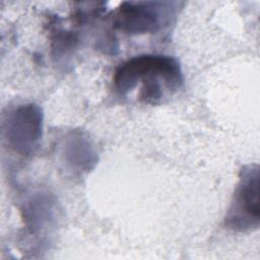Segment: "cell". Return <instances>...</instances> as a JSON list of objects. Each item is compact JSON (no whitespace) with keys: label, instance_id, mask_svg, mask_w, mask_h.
Instances as JSON below:
<instances>
[{"label":"cell","instance_id":"4","mask_svg":"<svg viewBox=\"0 0 260 260\" xmlns=\"http://www.w3.org/2000/svg\"><path fill=\"white\" fill-rule=\"evenodd\" d=\"M43 115L34 104L21 105L7 114L2 123V134L7 145L21 155L35 151L42 137Z\"/></svg>","mask_w":260,"mask_h":260},{"label":"cell","instance_id":"2","mask_svg":"<svg viewBox=\"0 0 260 260\" xmlns=\"http://www.w3.org/2000/svg\"><path fill=\"white\" fill-rule=\"evenodd\" d=\"M225 225L239 232L258 229L260 222L259 168L249 165L243 168L231 206L225 216Z\"/></svg>","mask_w":260,"mask_h":260},{"label":"cell","instance_id":"3","mask_svg":"<svg viewBox=\"0 0 260 260\" xmlns=\"http://www.w3.org/2000/svg\"><path fill=\"white\" fill-rule=\"evenodd\" d=\"M171 2L125 1L113 16V26L128 35L154 34L168 24L173 14Z\"/></svg>","mask_w":260,"mask_h":260},{"label":"cell","instance_id":"1","mask_svg":"<svg viewBox=\"0 0 260 260\" xmlns=\"http://www.w3.org/2000/svg\"><path fill=\"white\" fill-rule=\"evenodd\" d=\"M117 91L126 95L140 84L138 99L149 105L159 104L167 93L177 91L183 84L179 62L166 55L145 54L123 62L113 77Z\"/></svg>","mask_w":260,"mask_h":260}]
</instances>
